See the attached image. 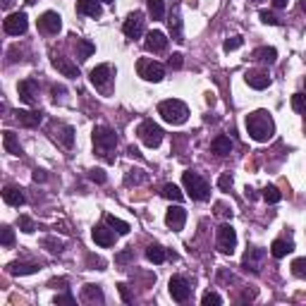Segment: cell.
I'll return each instance as SVG.
<instances>
[{"mask_svg": "<svg viewBox=\"0 0 306 306\" xmlns=\"http://www.w3.org/2000/svg\"><path fill=\"white\" fill-rule=\"evenodd\" d=\"M246 132L256 142H268L275 134V122L266 110H256L252 115H246Z\"/></svg>", "mask_w": 306, "mask_h": 306, "instance_id": "obj_1", "label": "cell"}, {"mask_svg": "<svg viewBox=\"0 0 306 306\" xmlns=\"http://www.w3.org/2000/svg\"><path fill=\"white\" fill-rule=\"evenodd\" d=\"M158 115L170 125H184L189 118V108L177 98H170V101H163L158 105Z\"/></svg>", "mask_w": 306, "mask_h": 306, "instance_id": "obj_2", "label": "cell"}, {"mask_svg": "<svg viewBox=\"0 0 306 306\" xmlns=\"http://www.w3.org/2000/svg\"><path fill=\"white\" fill-rule=\"evenodd\" d=\"M94 146H96V153L103 156L105 160H113L110 151L118 146V136L110 127H96L94 129Z\"/></svg>", "mask_w": 306, "mask_h": 306, "instance_id": "obj_3", "label": "cell"}, {"mask_svg": "<svg viewBox=\"0 0 306 306\" xmlns=\"http://www.w3.org/2000/svg\"><path fill=\"white\" fill-rule=\"evenodd\" d=\"M182 182H184V187H187V191H189V197L194 199V201H208V197H211V189H208L206 180H201L197 173L187 170V173L182 175Z\"/></svg>", "mask_w": 306, "mask_h": 306, "instance_id": "obj_4", "label": "cell"}, {"mask_svg": "<svg viewBox=\"0 0 306 306\" xmlns=\"http://www.w3.org/2000/svg\"><path fill=\"white\" fill-rule=\"evenodd\" d=\"M136 134H139V139H142L149 149H158L160 146V142H163V129L153 122V120H146V122H142L139 125V129H136Z\"/></svg>", "mask_w": 306, "mask_h": 306, "instance_id": "obj_5", "label": "cell"}, {"mask_svg": "<svg viewBox=\"0 0 306 306\" xmlns=\"http://www.w3.org/2000/svg\"><path fill=\"white\" fill-rule=\"evenodd\" d=\"M235 246H237V232L232 225H220L218 228V249L222 254H232L235 252Z\"/></svg>", "mask_w": 306, "mask_h": 306, "instance_id": "obj_6", "label": "cell"}, {"mask_svg": "<svg viewBox=\"0 0 306 306\" xmlns=\"http://www.w3.org/2000/svg\"><path fill=\"white\" fill-rule=\"evenodd\" d=\"M136 70H139V77H144L146 81H160L165 77V67L153 60H139Z\"/></svg>", "mask_w": 306, "mask_h": 306, "instance_id": "obj_7", "label": "cell"}, {"mask_svg": "<svg viewBox=\"0 0 306 306\" xmlns=\"http://www.w3.org/2000/svg\"><path fill=\"white\" fill-rule=\"evenodd\" d=\"M26 26H29V22H26V15H24V12H12V15L3 22V29H5V34H10V36H22V34H26Z\"/></svg>", "mask_w": 306, "mask_h": 306, "instance_id": "obj_8", "label": "cell"}, {"mask_svg": "<svg viewBox=\"0 0 306 306\" xmlns=\"http://www.w3.org/2000/svg\"><path fill=\"white\" fill-rule=\"evenodd\" d=\"M168 290H170V297L175 299V301H187L189 294H191V287H189L187 277H182V275H175V277H170V285H168Z\"/></svg>", "mask_w": 306, "mask_h": 306, "instance_id": "obj_9", "label": "cell"}, {"mask_svg": "<svg viewBox=\"0 0 306 306\" xmlns=\"http://www.w3.org/2000/svg\"><path fill=\"white\" fill-rule=\"evenodd\" d=\"M122 32H125V36H129V39H139L144 32V15L142 12H134V15L127 17L125 24H122Z\"/></svg>", "mask_w": 306, "mask_h": 306, "instance_id": "obj_10", "label": "cell"}, {"mask_svg": "<svg viewBox=\"0 0 306 306\" xmlns=\"http://www.w3.org/2000/svg\"><path fill=\"white\" fill-rule=\"evenodd\" d=\"M41 29L48 34H58L60 29H63V17L58 15V12H53V10H48V12H43L39 19Z\"/></svg>", "mask_w": 306, "mask_h": 306, "instance_id": "obj_11", "label": "cell"}, {"mask_svg": "<svg viewBox=\"0 0 306 306\" xmlns=\"http://www.w3.org/2000/svg\"><path fill=\"white\" fill-rule=\"evenodd\" d=\"M165 222H168V228L180 232V230L184 228V222H187V211H184L182 206H173L170 211L165 213Z\"/></svg>", "mask_w": 306, "mask_h": 306, "instance_id": "obj_12", "label": "cell"}, {"mask_svg": "<svg viewBox=\"0 0 306 306\" xmlns=\"http://www.w3.org/2000/svg\"><path fill=\"white\" fill-rule=\"evenodd\" d=\"M144 46L149 53H163L165 48H168V39H165L163 32H149L146 41H144Z\"/></svg>", "mask_w": 306, "mask_h": 306, "instance_id": "obj_13", "label": "cell"}, {"mask_svg": "<svg viewBox=\"0 0 306 306\" xmlns=\"http://www.w3.org/2000/svg\"><path fill=\"white\" fill-rule=\"evenodd\" d=\"M17 91H19V98H22L26 105H32V103L36 101V91H39V84H36L34 79H24V81H19Z\"/></svg>", "mask_w": 306, "mask_h": 306, "instance_id": "obj_14", "label": "cell"}, {"mask_svg": "<svg viewBox=\"0 0 306 306\" xmlns=\"http://www.w3.org/2000/svg\"><path fill=\"white\" fill-rule=\"evenodd\" d=\"M91 237H94V242L98 244V246H113V244H115V232L108 230L105 225H96V228L91 230Z\"/></svg>", "mask_w": 306, "mask_h": 306, "instance_id": "obj_15", "label": "cell"}, {"mask_svg": "<svg viewBox=\"0 0 306 306\" xmlns=\"http://www.w3.org/2000/svg\"><path fill=\"white\" fill-rule=\"evenodd\" d=\"M17 122L24 127H39L41 120H43V113L41 110H17Z\"/></svg>", "mask_w": 306, "mask_h": 306, "instance_id": "obj_16", "label": "cell"}, {"mask_svg": "<svg viewBox=\"0 0 306 306\" xmlns=\"http://www.w3.org/2000/svg\"><path fill=\"white\" fill-rule=\"evenodd\" d=\"M110 81V65H98L91 70V84L96 89H105Z\"/></svg>", "mask_w": 306, "mask_h": 306, "instance_id": "obj_17", "label": "cell"}, {"mask_svg": "<svg viewBox=\"0 0 306 306\" xmlns=\"http://www.w3.org/2000/svg\"><path fill=\"white\" fill-rule=\"evenodd\" d=\"M263 259V249H249V252L244 254V261H242V266L244 270H252V273H259L261 266H259V261Z\"/></svg>", "mask_w": 306, "mask_h": 306, "instance_id": "obj_18", "label": "cell"}, {"mask_svg": "<svg viewBox=\"0 0 306 306\" xmlns=\"http://www.w3.org/2000/svg\"><path fill=\"white\" fill-rule=\"evenodd\" d=\"M211 151L215 156H228V153H232V142H230V136H225V134L215 136L211 144Z\"/></svg>", "mask_w": 306, "mask_h": 306, "instance_id": "obj_19", "label": "cell"}, {"mask_svg": "<svg viewBox=\"0 0 306 306\" xmlns=\"http://www.w3.org/2000/svg\"><path fill=\"white\" fill-rule=\"evenodd\" d=\"M246 84L261 91V89L270 87V77H268L266 72H246Z\"/></svg>", "mask_w": 306, "mask_h": 306, "instance_id": "obj_20", "label": "cell"}, {"mask_svg": "<svg viewBox=\"0 0 306 306\" xmlns=\"http://www.w3.org/2000/svg\"><path fill=\"white\" fill-rule=\"evenodd\" d=\"M77 12L79 15H89L96 19V17H101V5H98V0H79Z\"/></svg>", "mask_w": 306, "mask_h": 306, "instance_id": "obj_21", "label": "cell"}, {"mask_svg": "<svg viewBox=\"0 0 306 306\" xmlns=\"http://www.w3.org/2000/svg\"><path fill=\"white\" fill-rule=\"evenodd\" d=\"M53 65H55V70H60L65 77H70V79L79 77V67L77 65H72L70 60H65V58H53Z\"/></svg>", "mask_w": 306, "mask_h": 306, "instance_id": "obj_22", "label": "cell"}, {"mask_svg": "<svg viewBox=\"0 0 306 306\" xmlns=\"http://www.w3.org/2000/svg\"><path fill=\"white\" fill-rule=\"evenodd\" d=\"M252 58H254V60H259V63L273 65L275 60H277V50H275V48H268V46H261V48H256V50L252 53Z\"/></svg>", "mask_w": 306, "mask_h": 306, "instance_id": "obj_23", "label": "cell"}, {"mask_svg": "<svg viewBox=\"0 0 306 306\" xmlns=\"http://www.w3.org/2000/svg\"><path fill=\"white\" fill-rule=\"evenodd\" d=\"M3 199H5V204L17 206V208L24 204L22 189H17V187H5V189H3Z\"/></svg>", "mask_w": 306, "mask_h": 306, "instance_id": "obj_24", "label": "cell"}, {"mask_svg": "<svg viewBox=\"0 0 306 306\" xmlns=\"http://www.w3.org/2000/svg\"><path fill=\"white\" fill-rule=\"evenodd\" d=\"M10 273L12 275H32L39 270V263H24V261H15V263H10Z\"/></svg>", "mask_w": 306, "mask_h": 306, "instance_id": "obj_25", "label": "cell"}, {"mask_svg": "<svg viewBox=\"0 0 306 306\" xmlns=\"http://www.w3.org/2000/svg\"><path fill=\"white\" fill-rule=\"evenodd\" d=\"M3 144H5V151L8 153H12V156H22V146H19V142H17L15 132H5L3 134Z\"/></svg>", "mask_w": 306, "mask_h": 306, "instance_id": "obj_26", "label": "cell"}, {"mask_svg": "<svg viewBox=\"0 0 306 306\" xmlns=\"http://www.w3.org/2000/svg\"><path fill=\"white\" fill-rule=\"evenodd\" d=\"M294 249V244L292 242H285V239H275L273 246H270V254H273L275 259H285L287 254Z\"/></svg>", "mask_w": 306, "mask_h": 306, "instance_id": "obj_27", "label": "cell"}, {"mask_svg": "<svg viewBox=\"0 0 306 306\" xmlns=\"http://www.w3.org/2000/svg\"><path fill=\"white\" fill-rule=\"evenodd\" d=\"M146 259H149L151 263H163V261L168 259V254H165V249L160 244H151L149 249H146Z\"/></svg>", "mask_w": 306, "mask_h": 306, "instance_id": "obj_28", "label": "cell"}, {"mask_svg": "<svg viewBox=\"0 0 306 306\" xmlns=\"http://www.w3.org/2000/svg\"><path fill=\"white\" fill-rule=\"evenodd\" d=\"M84 301H98V304H103L105 297H103V292L98 290L96 285H87V287H84Z\"/></svg>", "mask_w": 306, "mask_h": 306, "instance_id": "obj_29", "label": "cell"}, {"mask_svg": "<svg viewBox=\"0 0 306 306\" xmlns=\"http://www.w3.org/2000/svg\"><path fill=\"white\" fill-rule=\"evenodd\" d=\"M163 197L175 201V204H182L184 201V194L180 191V187H175V184H165L163 187Z\"/></svg>", "mask_w": 306, "mask_h": 306, "instance_id": "obj_30", "label": "cell"}, {"mask_svg": "<svg viewBox=\"0 0 306 306\" xmlns=\"http://www.w3.org/2000/svg\"><path fill=\"white\" fill-rule=\"evenodd\" d=\"M149 15L153 17V19H163V15H165L163 0H149Z\"/></svg>", "mask_w": 306, "mask_h": 306, "instance_id": "obj_31", "label": "cell"}, {"mask_svg": "<svg viewBox=\"0 0 306 306\" xmlns=\"http://www.w3.org/2000/svg\"><path fill=\"white\" fill-rule=\"evenodd\" d=\"M77 48H79V60H87V58H91L96 50V46L91 43V41H77Z\"/></svg>", "mask_w": 306, "mask_h": 306, "instance_id": "obj_32", "label": "cell"}, {"mask_svg": "<svg viewBox=\"0 0 306 306\" xmlns=\"http://www.w3.org/2000/svg\"><path fill=\"white\" fill-rule=\"evenodd\" d=\"M105 220H108V225H110V228H113V230H118V235H127V232L132 230V228H129V225H127V222H125V220L115 218V215H108V218H105Z\"/></svg>", "mask_w": 306, "mask_h": 306, "instance_id": "obj_33", "label": "cell"}, {"mask_svg": "<svg viewBox=\"0 0 306 306\" xmlns=\"http://www.w3.org/2000/svg\"><path fill=\"white\" fill-rule=\"evenodd\" d=\"M60 142H63L65 149H72L74 146V129H72L70 125L63 127V134H60Z\"/></svg>", "mask_w": 306, "mask_h": 306, "instance_id": "obj_34", "label": "cell"}, {"mask_svg": "<svg viewBox=\"0 0 306 306\" xmlns=\"http://www.w3.org/2000/svg\"><path fill=\"white\" fill-rule=\"evenodd\" d=\"M0 242H3V246H12V244H15V232H12L10 225H3V230H0Z\"/></svg>", "mask_w": 306, "mask_h": 306, "instance_id": "obj_35", "label": "cell"}, {"mask_svg": "<svg viewBox=\"0 0 306 306\" xmlns=\"http://www.w3.org/2000/svg\"><path fill=\"white\" fill-rule=\"evenodd\" d=\"M292 108L297 110V113H301V115H306V94L292 96Z\"/></svg>", "mask_w": 306, "mask_h": 306, "instance_id": "obj_36", "label": "cell"}, {"mask_svg": "<svg viewBox=\"0 0 306 306\" xmlns=\"http://www.w3.org/2000/svg\"><path fill=\"white\" fill-rule=\"evenodd\" d=\"M292 273L297 275V277H301V280H306V259L292 261Z\"/></svg>", "mask_w": 306, "mask_h": 306, "instance_id": "obj_37", "label": "cell"}, {"mask_svg": "<svg viewBox=\"0 0 306 306\" xmlns=\"http://www.w3.org/2000/svg\"><path fill=\"white\" fill-rule=\"evenodd\" d=\"M263 199H266L268 204H277V201L283 199V194L277 191V187H266L263 189Z\"/></svg>", "mask_w": 306, "mask_h": 306, "instance_id": "obj_38", "label": "cell"}, {"mask_svg": "<svg viewBox=\"0 0 306 306\" xmlns=\"http://www.w3.org/2000/svg\"><path fill=\"white\" fill-rule=\"evenodd\" d=\"M170 34H173L175 41H182V22H180V17L177 15L170 19Z\"/></svg>", "mask_w": 306, "mask_h": 306, "instance_id": "obj_39", "label": "cell"}, {"mask_svg": "<svg viewBox=\"0 0 306 306\" xmlns=\"http://www.w3.org/2000/svg\"><path fill=\"white\" fill-rule=\"evenodd\" d=\"M17 222H19V230H22V232H26V235H32L34 230V220L29 218V215H19V220H17Z\"/></svg>", "mask_w": 306, "mask_h": 306, "instance_id": "obj_40", "label": "cell"}, {"mask_svg": "<svg viewBox=\"0 0 306 306\" xmlns=\"http://www.w3.org/2000/svg\"><path fill=\"white\" fill-rule=\"evenodd\" d=\"M201 304L204 306H220L222 299H220V294H215V292H206L204 299H201Z\"/></svg>", "mask_w": 306, "mask_h": 306, "instance_id": "obj_41", "label": "cell"}, {"mask_svg": "<svg viewBox=\"0 0 306 306\" xmlns=\"http://www.w3.org/2000/svg\"><path fill=\"white\" fill-rule=\"evenodd\" d=\"M43 246H48V252L50 254L63 252V242H58V239H53V237H46V239H43Z\"/></svg>", "mask_w": 306, "mask_h": 306, "instance_id": "obj_42", "label": "cell"}, {"mask_svg": "<svg viewBox=\"0 0 306 306\" xmlns=\"http://www.w3.org/2000/svg\"><path fill=\"white\" fill-rule=\"evenodd\" d=\"M261 22L263 24H270V26H275V24H280V19L273 15V12H268V10H261Z\"/></svg>", "mask_w": 306, "mask_h": 306, "instance_id": "obj_43", "label": "cell"}, {"mask_svg": "<svg viewBox=\"0 0 306 306\" xmlns=\"http://www.w3.org/2000/svg\"><path fill=\"white\" fill-rule=\"evenodd\" d=\"M239 46H242V36H232V39L225 41V46H222V48H225V50L230 53V50H237Z\"/></svg>", "mask_w": 306, "mask_h": 306, "instance_id": "obj_44", "label": "cell"}, {"mask_svg": "<svg viewBox=\"0 0 306 306\" xmlns=\"http://www.w3.org/2000/svg\"><path fill=\"white\" fill-rule=\"evenodd\" d=\"M89 177H91L94 182H98V184H103V182H105V173H103L101 168H94V170L89 173Z\"/></svg>", "mask_w": 306, "mask_h": 306, "instance_id": "obj_45", "label": "cell"}, {"mask_svg": "<svg viewBox=\"0 0 306 306\" xmlns=\"http://www.w3.org/2000/svg\"><path fill=\"white\" fill-rule=\"evenodd\" d=\"M218 187L222 189V191H228V189L232 187V177H230L228 173H225V175H220V180H218Z\"/></svg>", "mask_w": 306, "mask_h": 306, "instance_id": "obj_46", "label": "cell"}, {"mask_svg": "<svg viewBox=\"0 0 306 306\" xmlns=\"http://www.w3.org/2000/svg\"><path fill=\"white\" fill-rule=\"evenodd\" d=\"M55 304H74V297H72L70 292H67V294H58V297H55Z\"/></svg>", "mask_w": 306, "mask_h": 306, "instance_id": "obj_47", "label": "cell"}, {"mask_svg": "<svg viewBox=\"0 0 306 306\" xmlns=\"http://www.w3.org/2000/svg\"><path fill=\"white\" fill-rule=\"evenodd\" d=\"M120 294H122V301H125V304H132V294H129V287H127V285H120Z\"/></svg>", "mask_w": 306, "mask_h": 306, "instance_id": "obj_48", "label": "cell"}, {"mask_svg": "<svg viewBox=\"0 0 306 306\" xmlns=\"http://www.w3.org/2000/svg\"><path fill=\"white\" fill-rule=\"evenodd\" d=\"M170 67H175V70H180L182 67V55L180 53H175L173 58H170Z\"/></svg>", "mask_w": 306, "mask_h": 306, "instance_id": "obj_49", "label": "cell"}, {"mask_svg": "<svg viewBox=\"0 0 306 306\" xmlns=\"http://www.w3.org/2000/svg\"><path fill=\"white\" fill-rule=\"evenodd\" d=\"M50 287H55V290H58V287H67V277H60V280H50Z\"/></svg>", "mask_w": 306, "mask_h": 306, "instance_id": "obj_50", "label": "cell"}, {"mask_svg": "<svg viewBox=\"0 0 306 306\" xmlns=\"http://www.w3.org/2000/svg\"><path fill=\"white\" fill-rule=\"evenodd\" d=\"M34 182H46V173L43 170H34Z\"/></svg>", "mask_w": 306, "mask_h": 306, "instance_id": "obj_51", "label": "cell"}, {"mask_svg": "<svg viewBox=\"0 0 306 306\" xmlns=\"http://www.w3.org/2000/svg\"><path fill=\"white\" fill-rule=\"evenodd\" d=\"M129 259H132V252H122L115 261H118V263H125V261H129Z\"/></svg>", "mask_w": 306, "mask_h": 306, "instance_id": "obj_52", "label": "cell"}, {"mask_svg": "<svg viewBox=\"0 0 306 306\" xmlns=\"http://www.w3.org/2000/svg\"><path fill=\"white\" fill-rule=\"evenodd\" d=\"M254 297H256V292H244V294H242V297H239V301H249V299H254Z\"/></svg>", "mask_w": 306, "mask_h": 306, "instance_id": "obj_53", "label": "cell"}, {"mask_svg": "<svg viewBox=\"0 0 306 306\" xmlns=\"http://www.w3.org/2000/svg\"><path fill=\"white\" fill-rule=\"evenodd\" d=\"M50 91H53V96L58 98V96H63V94H65V87H53Z\"/></svg>", "mask_w": 306, "mask_h": 306, "instance_id": "obj_54", "label": "cell"}, {"mask_svg": "<svg viewBox=\"0 0 306 306\" xmlns=\"http://www.w3.org/2000/svg\"><path fill=\"white\" fill-rule=\"evenodd\" d=\"M273 5H275V8H285V5H287V0H273Z\"/></svg>", "mask_w": 306, "mask_h": 306, "instance_id": "obj_55", "label": "cell"}, {"mask_svg": "<svg viewBox=\"0 0 306 306\" xmlns=\"http://www.w3.org/2000/svg\"><path fill=\"white\" fill-rule=\"evenodd\" d=\"M12 5V0H3V8H10Z\"/></svg>", "mask_w": 306, "mask_h": 306, "instance_id": "obj_56", "label": "cell"}, {"mask_svg": "<svg viewBox=\"0 0 306 306\" xmlns=\"http://www.w3.org/2000/svg\"><path fill=\"white\" fill-rule=\"evenodd\" d=\"M301 10H304V12H306V0H301Z\"/></svg>", "mask_w": 306, "mask_h": 306, "instance_id": "obj_57", "label": "cell"}, {"mask_svg": "<svg viewBox=\"0 0 306 306\" xmlns=\"http://www.w3.org/2000/svg\"><path fill=\"white\" fill-rule=\"evenodd\" d=\"M34 3H36V0H26V5H34Z\"/></svg>", "mask_w": 306, "mask_h": 306, "instance_id": "obj_58", "label": "cell"}, {"mask_svg": "<svg viewBox=\"0 0 306 306\" xmlns=\"http://www.w3.org/2000/svg\"><path fill=\"white\" fill-rule=\"evenodd\" d=\"M103 3H113V0H103Z\"/></svg>", "mask_w": 306, "mask_h": 306, "instance_id": "obj_59", "label": "cell"}, {"mask_svg": "<svg viewBox=\"0 0 306 306\" xmlns=\"http://www.w3.org/2000/svg\"><path fill=\"white\" fill-rule=\"evenodd\" d=\"M304 87H306V77H304Z\"/></svg>", "mask_w": 306, "mask_h": 306, "instance_id": "obj_60", "label": "cell"}, {"mask_svg": "<svg viewBox=\"0 0 306 306\" xmlns=\"http://www.w3.org/2000/svg\"><path fill=\"white\" fill-rule=\"evenodd\" d=\"M304 132H306V127H304Z\"/></svg>", "mask_w": 306, "mask_h": 306, "instance_id": "obj_61", "label": "cell"}]
</instances>
